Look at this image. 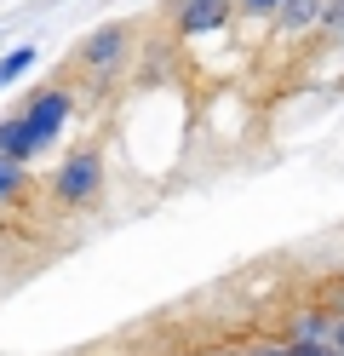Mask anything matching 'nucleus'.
<instances>
[{"label": "nucleus", "instance_id": "f257e3e1", "mask_svg": "<svg viewBox=\"0 0 344 356\" xmlns=\"http://www.w3.org/2000/svg\"><path fill=\"white\" fill-rule=\"evenodd\" d=\"M104 195V155L98 149H69L63 167L52 172V202L58 207H92Z\"/></svg>", "mask_w": 344, "mask_h": 356}, {"label": "nucleus", "instance_id": "f03ea898", "mask_svg": "<svg viewBox=\"0 0 344 356\" xmlns=\"http://www.w3.org/2000/svg\"><path fill=\"white\" fill-rule=\"evenodd\" d=\"M17 115H23V127H29L35 149H52L58 132L69 127V115H75V92H69V86H40V92L23 104Z\"/></svg>", "mask_w": 344, "mask_h": 356}, {"label": "nucleus", "instance_id": "7ed1b4c3", "mask_svg": "<svg viewBox=\"0 0 344 356\" xmlns=\"http://www.w3.org/2000/svg\"><path fill=\"white\" fill-rule=\"evenodd\" d=\"M126 47H132V35H126V24H104V29H92L86 40H81V63L92 75H115L126 63Z\"/></svg>", "mask_w": 344, "mask_h": 356}, {"label": "nucleus", "instance_id": "20e7f679", "mask_svg": "<svg viewBox=\"0 0 344 356\" xmlns=\"http://www.w3.org/2000/svg\"><path fill=\"white\" fill-rule=\"evenodd\" d=\"M229 0H183V12H178V35H213L229 24Z\"/></svg>", "mask_w": 344, "mask_h": 356}, {"label": "nucleus", "instance_id": "39448f33", "mask_svg": "<svg viewBox=\"0 0 344 356\" xmlns=\"http://www.w3.org/2000/svg\"><path fill=\"white\" fill-rule=\"evenodd\" d=\"M333 322L327 310H293L287 316V345H333Z\"/></svg>", "mask_w": 344, "mask_h": 356}, {"label": "nucleus", "instance_id": "423d86ee", "mask_svg": "<svg viewBox=\"0 0 344 356\" xmlns=\"http://www.w3.org/2000/svg\"><path fill=\"white\" fill-rule=\"evenodd\" d=\"M0 155L6 161H17V167H29L35 161V138H29V127H23V115H0Z\"/></svg>", "mask_w": 344, "mask_h": 356}, {"label": "nucleus", "instance_id": "0eeeda50", "mask_svg": "<svg viewBox=\"0 0 344 356\" xmlns=\"http://www.w3.org/2000/svg\"><path fill=\"white\" fill-rule=\"evenodd\" d=\"M321 6H327V0H281V12H275V24H281L287 35L321 29Z\"/></svg>", "mask_w": 344, "mask_h": 356}, {"label": "nucleus", "instance_id": "6e6552de", "mask_svg": "<svg viewBox=\"0 0 344 356\" xmlns=\"http://www.w3.org/2000/svg\"><path fill=\"white\" fill-rule=\"evenodd\" d=\"M35 63H40V52H35V47H12L6 58H0V92H6V86H17L23 75L35 70Z\"/></svg>", "mask_w": 344, "mask_h": 356}, {"label": "nucleus", "instance_id": "1a4fd4ad", "mask_svg": "<svg viewBox=\"0 0 344 356\" xmlns=\"http://www.w3.org/2000/svg\"><path fill=\"white\" fill-rule=\"evenodd\" d=\"M17 195H23V167L0 155V202H17Z\"/></svg>", "mask_w": 344, "mask_h": 356}, {"label": "nucleus", "instance_id": "9d476101", "mask_svg": "<svg viewBox=\"0 0 344 356\" xmlns=\"http://www.w3.org/2000/svg\"><path fill=\"white\" fill-rule=\"evenodd\" d=\"M236 12H247V17H275L281 12V0H229Z\"/></svg>", "mask_w": 344, "mask_h": 356}, {"label": "nucleus", "instance_id": "9b49d317", "mask_svg": "<svg viewBox=\"0 0 344 356\" xmlns=\"http://www.w3.org/2000/svg\"><path fill=\"white\" fill-rule=\"evenodd\" d=\"M321 29H327V35H344V0H327V6H321Z\"/></svg>", "mask_w": 344, "mask_h": 356}, {"label": "nucleus", "instance_id": "f8f14e48", "mask_svg": "<svg viewBox=\"0 0 344 356\" xmlns=\"http://www.w3.org/2000/svg\"><path fill=\"white\" fill-rule=\"evenodd\" d=\"M287 356H338V345H287Z\"/></svg>", "mask_w": 344, "mask_h": 356}, {"label": "nucleus", "instance_id": "ddd939ff", "mask_svg": "<svg viewBox=\"0 0 344 356\" xmlns=\"http://www.w3.org/2000/svg\"><path fill=\"white\" fill-rule=\"evenodd\" d=\"M252 356H287V345H259Z\"/></svg>", "mask_w": 344, "mask_h": 356}, {"label": "nucleus", "instance_id": "4468645a", "mask_svg": "<svg viewBox=\"0 0 344 356\" xmlns=\"http://www.w3.org/2000/svg\"><path fill=\"white\" fill-rule=\"evenodd\" d=\"M333 345H338V356H344V316L333 322Z\"/></svg>", "mask_w": 344, "mask_h": 356}]
</instances>
